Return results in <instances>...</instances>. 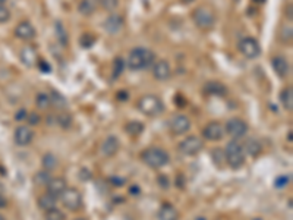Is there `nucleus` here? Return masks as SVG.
Here are the masks:
<instances>
[{
    "instance_id": "obj_6",
    "label": "nucleus",
    "mask_w": 293,
    "mask_h": 220,
    "mask_svg": "<svg viewBox=\"0 0 293 220\" xmlns=\"http://www.w3.org/2000/svg\"><path fill=\"white\" fill-rule=\"evenodd\" d=\"M60 200H62L63 205L71 211H78L82 208V194L79 192V189H77L74 186H68L62 192Z\"/></svg>"
},
{
    "instance_id": "obj_13",
    "label": "nucleus",
    "mask_w": 293,
    "mask_h": 220,
    "mask_svg": "<svg viewBox=\"0 0 293 220\" xmlns=\"http://www.w3.org/2000/svg\"><path fill=\"white\" fill-rule=\"evenodd\" d=\"M123 25H125V21H123V18H122L120 15H117V14L109 15V17L106 18L104 24H103L106 33H109V34H112V36L119 34V33L122 31Z\"/></svg>"
},
{
    "instance_id": "obj_48",
    "label": "nucleus",
    "mask_w": 293,
    "mask_h": 220,
    "mask_svg": "<svg viewBox=\"0 0 293 220\" xmlns=\"http://www.w3.org/2000/svg\"><path fill=\"white\" fill-rule=\"evenodd\" d=\"M8 205V200L2 195V192H0V208H5Z\"/></svg>"
},
{
    "instance_id": "obj_21",
    "label": "nucleus",
    "mask_w": 293,
    "mask_h": 220,
    "mask_svg": "<svg viewBox=\"0 0 293 220\" xmlns=\"http://www.w3.org/2000/svg\"><path fill=\"white\" fill-rule=\"evenodd\" d=\"M20 58H21V62H22L25 66H30V68L34 66V65L37 63V60H39L37 52H36L33 47H30V46H27V47H24V49L21 50Z\"/></svg>"
},
{
    "instance_id": "obj_17",
    "label": "nucleus",
    "mask_w": 293,
    "mask_h": 220,
    "mask_svg": "<svg viewBox=\"0 0 293 220\" xmlns=\"http://www.w3.org/2000/svg\"><path fill=\"white\" fill-rule=\"evenodd\" d=\"M271 66L274 69V72L280 77V78H286L290 72V63L284 56H275L271 60Z\"/></svg>"
},
{
    "instance_id": "obj_18",
    "label": "nucleus",
    "mask_w": 293,
    "mask_h": 220,
    "mask_svg": "<svg viewBox=\"0 0 293 220\" xmlns=\"http://www.w3.org/2000/svg\"><path fill=\"white\" fill-rule=\"evenodd\" d=\"M66 188H68L66 179H63V178H52V180L47 185V192L59 198Z\"/></svg>"
},
{
    "instance_id": "obj_12",
    "label": "nucleus",
    "mask_w": 293,
    "mask_h": 220,
    "mask_svg": "<svg viewBox=\"0 0 293 220\" xmlns=\"http://www.w3.org/2000/svg\"><path fill=\"white\" fill-rule=\"evenodd\" d=\"M33 138H34V132L30 126L22 125V126H18L15 129L14 140H15V144L18 147H27L28 144H31Z\"/></svg>"
},
{
    "instance_id": "obj_14",
    "label": "nucleus",
    "mask_w": 293,
    "mask_h": 220,
    "mask_svg": "<svg viewBox=\"0 0 293 220\" xmlns=\"http://www.w3.org/2000/svg\"><path fill=\"white\" fill-rule=\"evenodd\" d=\"M37 31L34 28V25L30 22V21H21L17 27H15V36L20 39V40H24V41H30L36 37Z\"/></svg>"
},
{
    "instance_id": "obj_49",
    "label": "nucleus",
    "mask_w": 293,
    "mask_h": 220,
    "mask_svg": "<svg viewBox=\"0 0 293 220\" xmlns=\"http://www.w3.org/2000/svg\"><path fill=\"white\" fill-rule=\"evenodd\" d=\"M129 192H131L132 195H139L141 189H139V186H131V188H129Z\"/></svg>"
},
{
    "instance_id": "obj_3",
    "label": "nucleus",
    "mask_w": 293,
    "mask_h": 220,
    "mask_svg": "<svg viewBox=\"0 0 293 220\" xmlns=\"http://www.w3.org/2000/svg\"><path fill=\"white\" fill-rule=\"evenodd\" d=\"M141 159L148 167H153V169H160V167L166 166L170 160L167 151L160 147H150V148L144 150L141 153Z\"/></svg>"
},
{
    "instance_id": "obj_53",
    "label": "nucleus",
    "mask_w": 293,
    "mask_h": 220,
    "mask_svg": "<svg viewBox=\"0 0 293 220\" xmlns=\"http://www.w3.org/2000/svg\"><path fill=\"white\" fill-rule=\"evenodd\" d=\"M75 220H87V219H82V217H78V219H75Z\"/></svg>"
},
{
    "instance_id": "obj_9",
    "label": "nucleus",
    "mask_w": 293,
    "mask_h": 220,
    "mask_svg": "<svg viewBox=\"0 0 293 220\" xmlns=\"http://www.w3.org/2000/svg\"><path fill=\"white\" fill-rule=\"evenodd\" d=\"M239 52L246 59H256L261 55V46L254 37H245L239 41Z\"/></svg>"
},
{
    "instance_id": "obj_20",
    "label": "nucleus",
    "mask_w": 293,
    "mask_h": 220,
    "mask_svg": "<svg viewBox=\"0 0 293 220\" xmlns=\"http://www.w3.org/2000/svg\"><path fill=\"white\" fill-rule=\"evenodd\" d=\"M157 217L158 220H177L179 219V211L169 202H164L158 213H157Z\"/></svg>"
},
{
    "instance_id": "obj_4",
    "label": "nucleus",
    "mask_w": 293,
    "mask_h": 220,
    "mask_svg": "<svg viewBox=\"0 0 293 220\" xmlns=\"http://www.w3.org/2000/svg\"><path fill=\"white\" fill-rule=\"evenodd\" d=\"M224 156H226V164H229L232 169H240L245 163V151L243 145H240L236 140L227 142L224 148Z\"/></svg>"
},
{
    "instance_id": "obj_46",
    "label": "nucleus",
    "mask_w": 293,
    "mask_h": 220,
    "mask_svg": "<svg viewBox=\"0 0 293 220\" xmlns=\"http://www.w3.org/2000/svg\"><path fill=\"white\" fill-rule=\"evenodd\" d=\"M116 97H117V100H119V101H126L129 96H128V93H126V91H119V93L116 94Z\"/></svg>"
},
{
    "instance_id": "obj_16",
    "label": "nucleus",
    "mask_w": 293,
    "mask_h": 220,
    "mask_svg": "<svg viewBox=\"0 0 293 220\" xmlns=\"http://www.w3.org/2000/svg\"><path fill=\"white\" fill-rule=\"evenodd\" d=\"M120 148V141L116 135H109L106 137V140L101 142V154L104 157H113L117 154Z\"/></svg>"
},
{
    "instance_id": "obj_44",
    "label": "nucleus",
    "mask_w": 293,
    "mask_h": 220,
    "mask_svg": "<svg viewBox=\"0 0 293 220\" xmlns=\"http://www.w3.org/2000/svg\"><path fill=\"white\" fill-rule=\"evenodd\" d=\"M79 178H81L82 182H87L88 179H91V172H90L88 169L82 167V169L79 170Z\"/></svg>"
},
{
    "instance_id": "obj_45",
    "label": "nucleus",
    "mask_w": 293,
    "mask_h": 220,
    "mask_svg": "<svg viewBox=\"0 0 293 220\" xmlns=\"http://www.w3.org/2000/svg\"><path fill=\"white\" fill-rule=\"evenodd\" d=\"M27 115H28V112H27L25 109H20V110L15 113V119H17V120H24V119H27Z\"/></svg>"
},
{
    "instance_id": "obj_29",
    "label": "nucleus",
    "mask_w": 293,
    "mask_h": 220,
    "mask_svg": "<svg viewBox=\"0 0 293 220\" xmlns=\"http://www.w3.org/2000/svg\"><path fill=\"white\" fill-rule=\"evenodd\" d=\"M36 104H37L39 109H41V110H47V109L52 106L50 96L46 94V93H39V94H37V99H36Z\"/></svg>"
},
{
    "instance_id": "obj_55",
    "label": "nucleus",
    "mask_w": 293,
    "mask_h": 220,
    "mask_svg": "<svg viewBox=\"0 0 293 220\" xmlns=\"http://www.w3.org/2000/svg\"><path fill=\"white\" fill-rule=\"evenodd\" d=\"M196 220H205V219H204V217H198Z\"/></svg>"
},
{
    "instance_id": "obj_56",
    "label": "nucleus",
    "mask_w": 293,
    "mask_h": 220,
    "mask_svg": "<svg viewBox=\"0 0 293 220\" xmlns=\"http://www.w3.org/2000/svg\"><path fill=\"white\" fill-rule=\"evenodd\" d=\"M255 220H259V219H255Z\"/></svg>"
},
{
    "instance_id": "obj_23",
    "label": "nucleus",
    "mask_w": 293,
    "mask_h": 220,
    "mask_svg": "<svg viewBox=\"0 0 293 220\" xmlns=\"http://www.w3.org/2000/svg\"><path fill=\"white\" fill-rule=\"evenodd\" d=\"M243 151H245L246 154H249L251 157H258V156L262 153V145H261V142H259L258 140L251 138V140H248V141L245 142Z\"/></svg>"
},
{
    "instance_id": "obj_40",
    "label": "nucleus",
    "mask_w": 293,
    "mask_h": 220,
    "mask_svg": "<svg viewBox=\"0 0 293 220\" xmlns=\"http://www.w3.org/2000/svg\"><path fill=\"white\" fill-rule=\"evenodd\" d=\"M79 43H81V46H82V47L88 49V47H91V46L94 44V37H93V36H90V34H84V36L81 37Z\"/></svg>"
},
{
    "instance_id": "obj_2",
    "label": "nucleus",
    "mask_w": 293,
    "mask_h": 220,
    "mask_svg": "<svg viewBox=\"0 0 293 220\" xmlns=\"http://www.w3.org/2000/svg\"><path fill=\"white\" fill-rule=\"evenodd\" d=\"M137 107H138V110H139L142 115H145V116H151V118L161 115V113L164 112V109H166L163 100H161L158 96H156V94H147V96H142V97L138 100Z\"/></svg>"
},
{
    "instance_id": "obj_39",
    "label": "nucleus",
    "mask_w": 293,
    "mask_h": 220,
    "mask_svg": "<svg viewBox=\"0 0 293 220\" xmlns=\"http://www.w3.org/2000/svg\"><path fill=\"white\" fill-rule=\"evenodd\" d=\"M289 182H290V176L283 175V176H278V178L274 180V186H275V188H284L286 185H289Z\"/></svg>"
},
{
    "instance_id": "obj_10",
    "label": "nucleus",
    "mask_w": 293,
    "mask_h": 220,
    "mask_svg": "<svg viewBox=\"0 0 293 220\" xmlns=\"http://www.w3.org/2000/svg\"><path fill=\"white\" fill-rule=\"evenodd\" d=\"M191 119L186 115H175L170 120H169V128L172 131L173 135H183L191 129Z\"/></svg>"
},
{
    "instance_id": "obj_24",
    "label": "nucleus",
    "mask_w": 293,
    "mask_h": 220,
    "mask_svg": "<svg viewBox=\"0 0 293 220\" xmlns=\"http://www.w3.org/2000/svg\"><path fill=\"white\" fill-rule=\"evenodd\" d=\"M56 201H58V197H55V195L46 192V194H43V195L39 198V207H40L41 210H44V211H49V210H52V208L56 207Z\"/></svg>"
},
{
    "instance_id": "obj_30",
    "label": "nucleus",
    "mask_w": 293,
    "mask_h": 220,
    "mask_svg": "<svg viewBox=\"0 0 293 220\" xmlns=\"http://www.w3.org/2000/svg\"><path fill=\"white\" fill-rule=\"evenodd\" d=\"M50 100H52V104L55 107H58V109H62V107L66 106V99L59 91H56V90H53L50 93Z\"/></svg>"
},
{
    "instance_id": "obj_15",
    "label": "nucleus",
    "mask_w": 293,
    "mask_h": 220,
    "mask_svg": "<svg viewBox=\"0 0 293 220\" xmlns=\"http://www.w3.org/2000/svg\"><path fill=\"white\" fill-rule=\"evenodd\" d=\"M153 77L157 81H167L172 77V68L167 60H157L153 63Z\"/></svg>"
},
{
    "instance_id": "obj_28",
    "label": "nucleus",
    "mask_w": 293,
    "mask_h": 220,
    "mask_svg": "<svg viewBox=\"0 0 293 220\" xmlns=\"http://www.w3.org/2000/svg\"><path fill=\"white\" fill-rule=\"evenodd\" d=\"M58 166H59V160H58V157H56L55 154H52V153L44 154V157H43V167H44L46 170L52 172V170H55Z\"/></svg>"
},
{
    "instance_id": "obj_1",
    "label": "nucleus",
    "mask_w": 293,
    "mask_h": 220,
    "mask_svg": "<svg viewBox=\"0 0 293 220\" xmlns=\"http://www.w3.org/2000/svg\"><path fill=\"white\" fill-rule=\"evenodd\" d=\"M156 62V55L147 47H137L129 53L128 66L132 71H142L150 68Z\"/></svg>"
},
{
    "instance_id": "obj_35",
    "label": "nucleus",
    "mask_w": 293,
    "mask_h": 220,
    "mask_svg": "<svg viewBox=\"0 0 293 220\" xmlns=\"http://www.w3.org/2000/svg\"><path fill=\"white\" fill-rule=\"evenodd\" d=\"M100 5L104 11L113 12L119 8V0H100Z\"/></svg>"
},
{
    "instance_id": "obj_11",
    "label": "nucleus",
    "mask_w": 293,
    "mask_h": 220,
    "mask_svg": "<svg viewBox=\"0 0 293 220\" xmlns=\"http://www.w3.org/2000/svg\"><path fill=\"white\" fill-rule=\"evenodd\" d=\"M224 126L220 123V122H210L204 129H202V135L205 140L208 141H220L223 137H224Z\"/></svg>"
},
{
    "instance_id": "obj_37",
    "label": "nucleus",
    "mask_w": 293,
    "mask_h": 220,
    "mask_svg": "<svg viewBox=\"0 0 293 220\" xmlns=\"http://www.w3.org/2000/svg\"><path fill=\"white\" fill-rule=\"evenodd\" d=\"M280 40L283 43H290L292 41V27H283L280 33Z\"/></svg>"
},
{
    "instance_id": "obj_50",
    "label": "nucleus",
    "mask_w": 293,
    "mask_h": 220,
    "mask_svg": "<svg viewBox=\"0 0 293 220\" xmlns=\"http://www.w3.org/2000/svg\"><path fill=\"white\" fill-rule=\"evenodd\" d=\"M265 2V0H254V3H256V5H262Z\"/></svg>"
},
{
    "instance_id": "obj_43",
    "label": "nucleus",
    "mask_w": 293,
    "mask_h": 220,
    "mask_svg": "<svg viewBox=\"0 0 293 220\" xmlns=\"http://www.w3.org/2000/svg\"><path fill=\"white\" fill-rule=\"evenodd\" d=\"M39 69H40L41 72H44V74H49V72L52 71V66H50V63H47L46 60H40V62H39Z\"/></svg>"
},
{
    "instance_id": "obj_22",
    "label": "nucleus",
    "mask_w": 293,
    "mask_h": 220,
    "mask_svg": "<svg viewBox=\"0 0 293 220\" xmlns=\"http://www.w3.org/2000/svg\"><path fill=\"white\" fill-rule=\"evenodd\" d=\"M280 103L281 106L287 110V112H292L293 110V88L292 87H286L280 91Z\"/></svg>"
},
{
    "instance_id": "obj_26",
    "label": "nucleus",
    "mask_w": 293,
    "mask_h": 220,
    "mask_svg": "<svg viewBox=\"0 0 293 220\" xmlns=\"http://www.w3.org/2000/svg\"><path fill=\"white\" fill-rule=\"evenodd\" d=\"M96 3L93 0H81L79 5H78V11L79 14H82L84 17H91L96 12Z\"/></svg>"
},
{
    "instance_id": "obj_7",
    "label": "nucleus",
    "mask_w": 293,
    "mask_h": 220,
    "mask_svg": "<svg viewBox=\"0 0 293 220\" xmlns=\"http://www.w3.org/2000/svg\"><path fill=\"white\" fill-rule=\"evenodd\" d=\"M202 148H204V141L196 135L186 137L182 142H179L177 147L179 153H182L183 156H196Z\"/></svg>"
},
{
    "instance_id": "obj_52",
    "label": "nucleus",
    "mask_w": 293,
    "mask_h": 220,
    "mask_svg": "<svg viewBox=\"0 0 293 220\" xmlns=\"http://www.w3.org/2000/svg\"><path fill=\"white\" fill-rule=\"evenodd\" d=\"M2 191H3V185H2V183H0V192H2Z\"/></svg>"
},
{
    "instance_id": "obj_25",
    "label": "nucleus",
    "mask_w": 293,
    "mask_h": 220,
    "mask_svg": "<svg viewBox=\"0 0 293 220\" xmlns=\"http://www.w3.org/2000/svg\"><path fill=\"white\" fill-rule=\"evenodd\" d=\"M144 129H145L144 123L139 122V120H129V122L125 125V131H126V134L131 135V137H138V135H141V134L144 132Z\"/></svg>"
},
{
    "instance_id": "obj_41",
    "label": "nucleus",
    "mask_w": 293,
    "mask_h": 220,
    "mask_svg": "<svg viewBox=\"0 0 293 220\" xmlns=\"http://www.w3.org/2000/svg\"><path fill=\"white\" fill-rule=\"evenodd\" d=\"M27 120L30 122V125L36 126V125H39V123L41 122V118H40V115H39V113H36V112H31V113H28V115H27Z\"/></svg>"
},
{
    "instance_id": "obj_32",
    "label": "nucleus",
    "mask_w": 293,
    "mask_h": 220,
    "mask_svg": "<svg viewBox=\"0 0 293 220\" xmlns=\"http://www.w3.org/2000/svg\"><path fill=\"white\" fill-rule=\"evenodd\" d=\"M211 156H213V161L217 164V166H223V164H226V156H224V150H221V148H214L213 151H211Z\"/></svg>"
},
{
    "instance_id": "obj_8",
    "label": "nucleus",
    "mask_w": 293,
    "mask_h": 220,
    "mask_svg": "<svg viewBox=\"0 0 293 220\" xmlns=\"http://www.w3.org/2000/svg\"><path fill=\"white\" fill-rule=\"evenodd\" d=\"M224 132H227L233 140H240L248 134V123L240 118H232L226 122Z\"/></svg>"
},
{
    "instance_id": "obj_42",
    "label": "nucleus",
    "mask_w": 293,
    "mask_h": 220,
    "mask_svg": "<svg viewBox=\"0 0 293 220\" xmlns=\"http://www.w3.org/2000/svg\"><path fill=\"white\" fill-rule=\"evenodd\" d=\"M110 183L115 185V186H123L126 183V179L125 178H120V176H112L110 179Z\"/></svg>"
},
{
    "instance_id": "obj_19",
    "label": "nucleus",
    "mask_w": 293,
    "mask_h": 220,
    "mask_svg": "<svg viewBox=\"0 0 293 220\" xmlns=\"http://www.w3.org/2000/svg\"><path fill=\"white\" fill-rule=\"evenodd\" d=\"M204 93L210 94V96H217V97H223L227 94V88L224 84L218 82V81H208L204 85Z\"/></svg>"
},
{
    "instance_id": "obj_34",
    "label": "nucleus",
    "mask_w": 293,
    "mask_h": 220,
    "mask_svg": "<svg viewBox=\"0 0 293 220\" xmlns=\"http://www.w3.org/2000/svg\"><path fill=\"white\" fill-rule=\"evenodd\" d=\"M56 120L59 122V125H60L62 128H69V126L72 125V116H71L68 112L60 113V115L56 118Z\"/></svg>"
},
{
    "instance_id": "obj_31",
    "label": "nucleus",
    "mask_w": 293,
    "mask_h": 220,
    "mask_svg": "<svg viewBox=\"0 0 293 220\" xmlns=\"http://www.w3.org/2000/svg\"><path fill=\"white\" fill-rule=\"evenodd\" d=\"M125 71V60L122 58H116L113 62V78L117 80Z\"/></svg>"
},
{
    "instance_id": "obj_47",
    "label": "nucleus",
    "mask_w": 293,
    "mask_h": 220,
    "mask_svg": "<svg viewBox=\"0 0 293 220\" xmlns=\"http://www.w3.org/2000/svg\"><path fill=\"white\" fill-rule=\"evenodd\" d=\"M166 180H169L167 176H160V178H158V183H160L161 186H164V188L170 185V182H166Z\"/></svg>"
},
{
    "instance_id": "obj_51",
    "label": "nucleus",
    "mask_w": 293,
    "mask_h": 220,
    "mask_svg": "<svg viewBox=\"0 0 293 220\" xmlns=\"http://www.w3.org/2000/svg\"><path fill=\"white\" fill-rule=\"evenodd\" d=\"M182 2L188 5V3H192V2H194V0H182Z\"/></svg>"
},
{
    "instance_id": "obj_36",
    "label": "nucleus",
    "mask_w": 293,
    "mask_h": 220,
    "mask_svg": "<svg viewBox=\"0 0 293 220\" xmlns=\"http://www.w3.org/2000/svg\"><path fill=\"white\" fill-rule=\"evenodd\" d=\"M56 34H58V37H59L62 44H68V36H66V31H65V28L62 27L60 22L56 24Z\"/></svg>"
},
{
    "instance_id": "obj_27",
    "label": "nucleus",
    "mask_w": 293,
    "mask_h": 220,
    "mask_svg": "<svg viewBox=\"0 0 293 220\" xmlns=\"http://www.w3.org/2000/svg\"><path fill=\"white\" fill-rule=\"evenodd\" d=\"M52 180V175H50V172L49 170H40V172H37L36 175H34V183L37 185V186H47L49 185V182Z\"/></svg>"
},
{
    "instance_id": "obj_54",
    "label": "nucleus",
    "mask_w": 293,
    "mask_h": 220,
    "mask_svg": "<svg viewBox=\"0 0 293 220\" xmlns=\"http://www.w3.org/2000/svg\"><path fill=\"white\" fill-rule=\"evenodd\" d=\"M0 220H5V217H3L2 214H0Z\"/></svg>"
},
{
    "instance_id": "obj_5",
    "label": "nucleus",
    "mask_w": 293,
    "mask_h": 220,
    "mask_svg": "<svg viewBox=\"0 0 293 220\" xmlns=\"http://www.w3.org/2000/svg\"><path fill=\"white\" fill-rule=\"evenodd\" d=\"M192 20L199 30H211L215 25V15L208 6H198L192 12Z\"/></svg>"
},
{
    "instance_id": "obj_38",
    "label": "nucleus",
    "mask_w": 293,
    "mask_h": 220,
    "mask_svg": "<svg viewBox=\"0 0 293 220\" xmlns=\"http://www.w3.org/2000/svg\"><path fill=\"white\" fill-rule=\"evenodd\" d=\"M9 20H11V11L5 5H0V24H5Z\"/></svg>"
},
{
    "instance_id": "obj_33",
    "label": "nucleus",
    "mask_w": 293,
    "mask_h": 220,
    "mask_svg": "<svg viewBox=\"0 0 293 220\" xmlns=\"http://www.w3.org/2000/svg\"><path fill=\"white\" fill-rule=\"evenodd\" d=\"M44 220H65V214L63 211H60L59 208H52L49 211H46Z\"/></svg>"
}]
</instances>
